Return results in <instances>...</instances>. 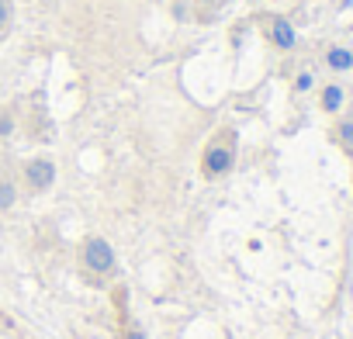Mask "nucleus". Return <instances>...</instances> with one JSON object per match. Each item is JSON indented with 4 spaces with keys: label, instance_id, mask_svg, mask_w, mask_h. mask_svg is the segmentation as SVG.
I'll return each mask as SVG.
<instances>
[{
    "label": "nucleus",
    "instance_id": "nucleus-1",
    "mask_svg": "<svg viewBox=\"0 0 353 339\" xmlns=\"http://www.w3.org/2000/svg\"><path fill=\"white\" fill-rule=\"evenodd\" d=\"M236 159H239V132L232 125L219 128L205 149H201V177L205 181H222L236 170Z\"/></svg>",
    "mask_w": 353,
    "mask_h": 339
},
{
    "label": "nucleus",
    "instance_id": "nucleus-2",
    "mask_svg": "<svg viewBox=\"0 0 353 339\" xmlns=\"http://www.w3.org/2000/svg\"><path fill=\"white\" fill-rule=\"evenodd\" d=\"M80 263H83V270H87L94 280H108V277H114V270H118L114 246H111L104 236H87V239H83V246H80Z\"/></svg>",
    "mask_w": 353,
    "mask_h": 339
},
{
    "label": "nucleus",
    "instance_id": "nucleus-3",
    "mask_svg": "<svg viewBox=\"0 0 353 339\" xmlns=\"http://www.w3.org/2000/svg\"><path fill=\"white\" fill-rule=\"evenodd\" d=\"M56 184V163L49 156H35L25 163V187L32 194H46Z\"/></svg>",
    "mask_w": 353,
    "mask_h": 339
},
{
    "label": "nucleus",
    "instance_id": "nucleus-4",
    "mask_svg": "<svg viewBox=\"0 0 353 339\" xmlns=\"http://www.w3.org/2000/svg\"><path fill=\"white\" fill-rule=\"evenodd\" d=\"M267 42L281 52H291V49H298V32L288 18L274 14V18H267Z\"/></svg>",
    "mask_w": 353,
    "mask_h": 339
},
{
    "label": "nucleus",
    "instance_id": "nucleus-5",
    "mask_svg": "<svg viewBox=\"0 0 353 339\" xmlns=\"http://www.w3.org/2000/svg\"><path fill=\"white\" fill-rule=\"evenodd\" d=\"M343 104H346V87L343 83L329 80V83L319 87V107H322V114H343Z\"/></svg>",
    "mask_w": 353,
    "mask_h": 339
},
{
    "label": "nucleus",
    "instance_id": "nucleus-6",
    "mask_svg": "<svg viewBox=\"0 0 353 339\" xmlns=\"http://www.w3.org/2000/svg\"><path fill=\"white\" fill-rule=\"evenodd\" d=\"M322 59H325L329 73H350L353 70V49L350 45H329Z\"/></svg>",
    "mask_w": 353,
    "mask_h": 339
},
{
    "label": "nucleus",
    "instance_id": "nucleus-7",
    "mask_svg": "<svg viewBox=\"0 0 353 339\" xmlns=\"http://www.w3.org/2000/svg\"><path fill=\"white\" fill-rule=\"evenodd\" d=\"M332 138L346 156H353V114H339V121L332 125Z\"/></svg>",
    "mask_w": 353,
    "mask_h": 339
},
{
    "label": "nucleus",
    "instance_id": "nucleus-8",
    "mask_svg": "<svg viewBox=\"0 0 353 339\" xmlns=\"http://www.w3.org/2000/svg\"><path fill=\"white\" fill-rule=\"evenodd\" d=\"M18 201V191H14V181L0 177V212H8L11 205Z\"/></svg>",
    "mask_w": 353,
    "mask_h": 339
},
{
    "label": "nucleus",
    "instance_id": "nucleus-9",
    "mask_svg": "<svg viewBox=\"0 0 353 339\" xmlns=\"http://www.w3.org/2000/svg\"><path fill=\"white\" fill-rule=\"evenodd\" d=\"M294 94H308V90H315V73L312 70H301L298 76H294Z\"/></svg>",
    "mask_w": 353,
    "mask_h": 339
},
{
    "label": "nucleus",
    "instance_id": "nucleus-10",
    "mask_svg": "<svg viewBox=\"0 0 353 339\" xmlns=\"http://www.w3.org/2000/svg\"><path fill=\"white\" fill-rule=\"evenodd\" d=\"M11 135H14V111L4 107L0 111V138H11Z\"/></svg>",
    "mask_w": 353,
    "mask_h": 339
},
{
    "label": "nucleus",
    "instance_id": "nucleus-11",
    "mask_svg": "<svg viewBox=\"0 0 353 339\" xmlns=\"http://www.w3.org/2000/svg\"><path fill=\"white\" fill-rule=\"evenodd\" d=\"M11 28V0H0V39Z\"/></svg>",
    "mask_w": 353,
    "mask_h": 339
},
{
    "label": "nucleus",
    "instance_id": "nucleus-12",
    "mask_svg": "<svg viewBox=\"0 0 353 339\" xmlns=\"http://www.w3.org/2000/svg\"><path fill=\"white\" fill-rule=\"evenodd\" d=\"M194 4L201 8V11H215V8H222L225 0H194Z\"/></svg>",
    "mask_w": 353,
    "mask_h": 339
}]
</instances>
